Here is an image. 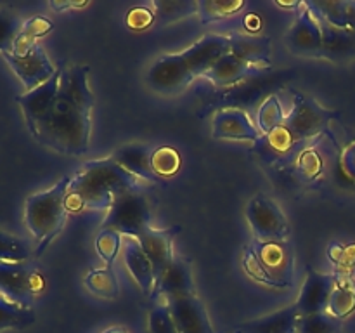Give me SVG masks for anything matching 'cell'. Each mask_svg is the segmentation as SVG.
I'll return each instance as SVG.
<instances>
[{
	"label": "cell",
	"mask_w": 355,
	"mask_h": 333,
	"mask_svg": "<svg viewBox=\"0 0 355 333\" xmlns=\"http://www.w3.org/2000/svg\"><path fill=\"white\" fill-rule=\"evenodd\" d=\"M59 90L44 120L30 132L40 144L69 156L87 153L92 127L94 94L89 89V66L61 65Z\"/></svg>",
	"instance_id": "cell-1"
},
{
	"label": "cell",
	"mask_w": 355,
	"mask_h": 333,
	"mask_svg": "<svg viewBox=\"0 0 355 333\" xmlns=\"http://www.w3.org/2000/svg\"><path fill=\"white\" fill-rule=\"evenodd\" d=\"M127 191H141L135 176L118 165L113 158L92 160L82 166L71 179L68 191V210L85 208H111L114 198Z\"/></svg>",
	"instance_id": "cell-2"
},
{
	"label": "cell",
	"mask_w": 355,
	"mask_h": 333,
	"mask_svg": "<svg viewBox=\"0 0 355 333\" xmlns=\"http://www.w3.org/2000/svg\"><path fill=\"white\" fill-rule=\"evenodd\" d=\"M73 177L64 176L47 191L35 193L24 203V222L37 239L35 257L45 252L52 239L62 231L68 217V191Z\"/></svg>",
	"instance_id": "cell-3"
},
{
	"label": "cell",
	"mask_w": 355,
	"mask_h": 333,
	"mask_svg": "<svg viewBox=\"0 0 355 333\" xmlns=\"http://www.w3.org/2000/svg\"><path fill=\"white\" fill-rule=\"evenodd\" d=\"M246 273L269 287H291L295 273L293 248L286 241H269L246 248L243 259Z\"/></svg>",
	"instance_id": "cell-4"
},
{
	"label": "cell",
	"mask_w": 355,
	"mask_h": 333,
	"mask_svg": "<svg viewBox=\"0 0 355 333\" xmlns=\"http://www.w3.org/2000/svg\"><path fill=\"white\" fill-rule=\"evenodd\" d=\"M151 207L141 191H127L114 198L110 214L104 219L103 229H113L121 236L137 239L142 232L151 229Z\"/></svg>",
	"instance_id": "cell-5"
},
{
	"label": "cell",
	"mask_w": 355,
	"mask_h": 333,
	"mask_svg": "<svg viewBox=\"0 0 355 333\" xmlns=\"http://www.w3.org/2000/svg\"><path fill=\"white\" fill-rule=\"evenodd\" d=\"M44 290L45 278L33 264L0 262V293L31 307V302Z\"/></svg>",
	"instance_id": "cell-6"
},
{
	"label": "cell",
	"mask_w": 355,
	"mask_h": 333,
	"mask_svg": "<svg viewBox=\"0 0 355 333\" xmlns=\"http://www.w3.org/2000/svg\"><path fill=\"white\" fill-rule=\"evenodd\" d=\"M246 217L260 243L284 241L290 234V224L281 208L266 196H255L250 201Z\"/></svg>",
	"instance_id": "cell-7"
},
{
	"label": "cell",
	"mask_w": 355,
	"mask_h": 333,
	"mask_svg": "<svg viewBox=\"0 0 355 333\" xmlns=\"http://www.w3.org/2000/svg\"><path fill=\"white\" fill-rule=\"evenodd\" d=\"M194 78L196 76L193 75L182 54L162 56L148 71V85L166 96L182 92Z\"/></svg>",
	"instance_id": "cell-8"
},
{
	"label": "cell",
	"mask_w": 355,
	"mask_h": 333,
	"mask_svg": "<svg viewBox=\"0 0 355 333\" xmlns=\"http://www.w3.org/2000/svg\"><path fill=\"white\" fill-rule=\"evenodd\" d=\"M329 117H331V113L324 110L318 101H314L309 96L297 94L293 111L288 114L283 125L290 130L295 141L298 142L319 134L326 127Z\"/></svg>",
	"instance_id": "cell-9"
},
{
	"label": "cell",
	"mask_w": 355,
	"mask_h": 333,
	"mask_svg": "<svg viewBox=\"0 0 355 333\" xmlns=\"http://www.w3.org/2000/svg\"><path fill=\"white\" fill-rule=\"evenodd\" d=\"M2 58L6 59L7 65L10 66L17 78L24 83L28 90H33L37 87L44 85L45 82L52 78L58 71L51 62L49 56L45 54L44 47L40 44L35 45L28 54L14 56L10 52H2Z\"/></svg>",
	"instance_id": "cell-10"
},
{
	"label": "cell",
	"mask_w": 355,
	"mask_h": 333,
	"mask_svg": "<svg viewBox=\"0 0 355 333\" xmlns=\"http://www.w3.org/2000/svg\"><path fill=\"white\" fill-rule=\"evenodd\" d=\"M286 45L293 54L304 58H321L322 56V33L309 7L300 3L293 28L286 35Z\"/></svg>",
	"instance_id": "cell-11"
},
{
	"label": "cell",
	"mask_w": 355,
	"mask_h": 333,
	"mask_svg": "<svg viewBox=\"0 0 355 333\" xmlns=\"http://www.w3.org/2000/svg\"><path fill=\"white\" fill-rule=\"evenodd\" d=\"M179 333H215L208 312L194 293L166 298Z\"/></svg>",
	"instance_id": "cell-12"
},
{
	"label": "cell",
	"mask_w": 355,
	"mask_h": 333,
	"mask_svg": "<svg viewBox=\"0 0 355 333\" xmlns=\"http://www.w3.org/2000/svg\"><path fill=\"white\" fill-rule=\"evenodd\" d=\"M180 228H170V229H148L142 232L137 238L139 245L144 250L148 259L151 260L153 271H155V284L162 280L165 271L168 269L170 264L173 262L172 253V241L175 234H179Z\"/></svg>",
	"instance_id": "cell-13"
},
{
	"label": "cell",
	"mask_w": 355,
	"mask_h": 333,
	"mask_svg": "<svg viewBox=\"0 0 355 333\" xmlns=\"http://www.w3.org/2000/svg\"><path fill=\"white\" fill-rule=\"evenodd\" d=\"M336 281H338V278L335 274H322L315 273V271H309L307 280H305L300 297L297 300L300 316L326 312L329 297H331L333 290L336 287Z\"/></svg>",
	"instance_id": "cell-14"
},
{
	"label": "cell",
	"mask_w": 355,
	"mask_h": 333,
	"mask_svg": "<svg viewBox=\"0 0 355 333\" xmlns=\"http://www.w3.org/2000/svg\"><path fill=\"white\" fill-rule=\"evenodd\" d=\"M59 80H61V68H58L55 75L49 82H45L44 85L37 87L33 90H28V92L16 97V103L23 110L24 120H26L28 130L30 132L44 120L45 114L51 110L52 103H54L55 96H58Z\"/></svg>",
	"instance_id": "cell-15"
},
{
	"label": "cell",
	"mask_w": 355,
	"mask_h": 333,
	"mask_svg": "<svg viewBox=\"0 0 355 333\" xmlns=\"http://www.w3.org/2000/svg\"><path fill=\"white\" fill-rule=\"evenodd\" d=\"M227 52H231V40L229 37H222V35H207L186 49L182 58L186 59L187 66L191 68L194 76H205V73Z\"/></svg>",
	"instance_id": "cell-16"
},
{
	"label": "cell",
	"mask_w": 355,
	"mask_h": 333,
	"mask_svg": "<svg viewBox=\"0 0 355 333\" xmlns=\"http://www.w3.org/2000/svg\"><path fill=\"white\" fill-rule=\"evenodd\" d=\"M211 127H214L211 128L214 139H250V141L260 139V130L241 110L218 111Z\"/></svg>",
	"instance_id": "cell-17"
},
{
	"label": "cell",
	"mask_w": 355,
	"mask_h": 333,
	"mask_svg": "<svg viewBox=\"0 0 355 333\" xmlns=\"http://www.w3.org/2000/svg\"><path fill=\"white\" fill-rule=\"evenodd\" d=\"M193 293V271L191 264L184 259H173L168 269L162 276V280L155 284L151 298H158L163 295L165 298L177 297V295Z\"/></svg>",
	"instance_id": "cell-18"
},
{
	"label": "cell",
	"mask_w": 355,
	"mask_h": 333,
	"mask_svg": "<svg viewBox=\"0 0 355 333\" xmlns=\"http://www.w3.org/2000/svg\"><path fill=\"white\" fill-rule=\"evenodd\" d=\"M151 155L153 151L146 144H128L123 148L116 149L111 158L123 166L127 172L135 176L137 179L149 180V182H156L159 179L151 166Z\"/></svg>",
	"instance_id": "cell-19"
},
{
	"label": "cell",
	"mask_w": 355,
	"mask_h": 333,
	"mask_svg": "<svg viewBox=\"0 0 355 333\" xmlns=\"http://www.w3.org/2000/svg\"><path fill=\"white\" fill-rule=\"evenodd\" d=\"M300 311L297 304L241 325L238 333H297Z\"/></svg>",
	"instance_id": "cell-20"
},
{
	"label": "cell",
	"mask_w": 355,
	"mask_h": 333,
	"mask_svg": "<svg viewBox=\"0 0 355 333\" xmlns=\"http://www.w3.org/2000/svg\"><path fill=\"white\" fill-rule=\"evenodd\" d=\"M253 69H257V66L250 65V62H246L245 59L232 54V52H227V54L222 56V58L205 73V76H207L214 85L225 87L245 80L246 76L252 75Z\"/></svg>",
	"instance_id": "cell-21"
},
{
	"label": "cell",
	"mask_w": 355,
	"mask_h": 333,
	"mask_svg": "<svg viewBox=\"0 0 355 333\" xmlns=\"http://www.w3.org/2000/svg\"><path fill=\"white\" fill-rule=\"evenodd\" d=\"M314 17L315 21H318L319 28H321L322 56H324V58L335 59V61L355 58V33H350V31L345 30H338V28L328 24L324 19L315 16V14Z\"/></svg>",
	"instance_id": "cell-22"
},
{
	"label": "cell",
	"mask_w": 355,
	"mask_h": 333,
	"mask_svg": "<svg viewBox=\"0 0 355 333\" xmlns=\"http://www.w3.org/2000/svg\"><path fill=\"white\" fill-rule=\"evenodd\" d=\"M125 264L141 290L146 295H151L155 290V271H153L151 260L148 259L137 239L135 241L127 239L125 243Z\"/></svg>",
	"instance_id": "cell-23"
},
{
	"label": "cell",
	"mask_w": 355,
	"mask_h": 333,
	"mask_svg": "<svg viewBox=\"0 0 355 333\" xmlns=\"http://www.w3.org/2000/svg\"><path fill=\"white\" fill-rule=\"evenodd\" d=\"M305 6L331 26L355 33V2H305Z\"/></svg>",
	"instance_id": "cell-24"
},
{
	"label": "cell",
	"mask_w": 355,
	"mask_h": 333,
	"mask_svg": "<svg viewBox=\"0 0 355 333\" xmlns=\"http://www.w3.org/2000/svg\"><path fill=\"white\" fill-rule=\"evenodd\" d=\"M37 319L33 307L14 302L7 295L0 293V333L3 330H24Z\"/></svg>",
	"instance_id": "cell-25"
},
{
	"label": "cell",
	"mask_w": 355,
	"mask_h": 333,
	"mask_svg": "<svg viewBox=\"0 0 355 333\" xmlns=\"http://www.w3.org/2000/svg\"><path fill=\"white\" fill-rule=\"evenodd\" d=\"M54 24H52L51 19L42 16H35L31 19L24 21L23 28H21L19 35L16 37L12 44V51L10 54L14 56H24L38 44V38L45 37L47 33H51Z\"/></svg>",
	"instance_id": "cell-26"
},
{
	"label": "cell",
	"mask_w": 355,
	"mask_h": 333,
	"mask_svg": "<svg viewBox=\"0 0 355 333\" xmlns=\"http://www.w3.org/2000/svg\"><path fill=\"white\" fill-rule=\"evenodd\" d=\"M231 40V52L245 59L250 65L262 68V61H266L269 56V42L266 38L246 37V35L232 33L229 35Z\"/></svg>",
	"instance_id": "cell-27"
},
{
	"label": "cell",
	"mask_w": 355,
	"mask_h": 333,
	"mask_svg": "<svg viewBox=\"0 0 355 333\" xmlns=\"http://www.w3.org/2000/svg\"><path fill=\"white\" fill-rule=\"evenodd\" d=\"M354 311H355V287L352 284V281L342 278V280L336 281V287L335 290H333L331 297H329L326 312H328L329 316H333V318L342 321V319L349 318Z\"/></svg>",
	"instance_id": "cell-28"
},
{
	"label": "cell",
	"mask_w": 355,
	"mask_h": 333,
	"mask_svg": "<svg viewBox=\"0 0 355 333\" xmlns=\"http://www.w3.org/2000/svg\"><path fill=\"white\" fill-rule=\"evenodd\" d=\"M85 287L89 288L94 295L103 298H116L118 293H120V284H118L113 266H107V264L104 269L90 271V273L87 274Z\"/></svg>",
	"instance_id": "cell-29"
},
{
	"label": "cell",
	"mask_w": 355,
	"mask_h": 333,
	"mask_svg": "<svg viewBox=\"0 0 355 333\" xmlns=\"http://www.w3.org/2000/svg\"><path fill=\"white\" fill-rule=\"evenodd\" d=\"M245 7L241 0H201L198 2V16L201 23H214L234 16Z\"/></svg>",
	"instance_id": "cell-30"
},
{
	"label": "cell",
	"mask_w": 355,
	"mask_h": 333,
	"mask_svg": "<svg viewBox=\"0 0 355 333\" xmlns=\"http://www.w3.org/2000/svg\"><path fill=\"white\" fill-rule=\"evenodd\" d=\"M151 7L159 24L172 23L180 17L198 12V2H193V0H156L151 3Z\"/></svg>",
	"instance_id": "cell-31"
},
{
	"label": "cell",
	"mask_w": 355,
	"mask_h": 333,
	"mask_svg": "<svg viewBox=\"0 0 355 333\" xmlns=\"http://www.w3.org/2000/svg\"><path fill=\"white\" fill-rule=\"evenodd\" d=\"M30 259L31 250L26 241L6 231H0V262L28 264Z\"/></svg>",
	"instance_id": "cell-32"
},
{
	"label": "cell",
	"mask_w": 355,
	"mask_h": 333,
	"mask_svg": "<svg viewBox=\"0 0 355 333\" xmlns=\"http://www.w3.org/2000/svg\"><path fill=\"white\" fill-rule=\"evenodd\" d=\"M342 328V321L328 312L319 314L300 316L297 325V333H338Z\"/></svg>",
	"instance_id": "cell-33"
},
{
	"label": "cell",
	"mask_w": 355,
	"mask_h": 333,
	"mask_svg": "<svg viewBox=\"0 0 355 333\" xmlns=\"http://www.w3.org/2000/svg\"><path fill=\"white\" fill-rule=\"evenodd\" d=\"M284 120H286V117H284L279 99L276 96H270L259 110V130L263 135L270 134L277 127H281Z\"/></svg>",
	"instance_id": "cell-34"
},
{
	"label": "cell",
	"mask_w": 355,
	"mask_h": 333,
	"mask_svg": "<svg viewBox=\"0 0 355 333\" xmlns=\"http://www.w3.org/2000/svg\"><path fill=\"white\" fill-rule=\"evenodd\" d=\"M23 28V21L16 12L0 9V54L12 51V44Z\"/></svg>",
	"instance_id": "cell-35"
},
{
	"label": "cell",
	"mask_w": 355,
	"mask_h": 333,
	"mask_svg": "<svg viewBox=\"0 0 355 333\" xmlns=\"http://www.w3.org/2000/svg\"><path fill=\"white\" fill-rule=\"evenodd\" d=\"M151 166L156 176L170 177L180 169V156L173 148H159L153 151Z\"/></svg>",
	"instance_id": "cell-36"
},
{
	"label": "cell",
	"mask_w": 355,
	"mask_h": 333,
	"mask_svg": "<svg viewBox=\"0 0 355 333\" xmlns=\"http://www.w3.org/2000/svg\"><path fill=\"white\" fill-rule=\"evenodd\" d=\"M121 246V234L113 229H103L96 238V248L99 255L103 257L107 266H113L114 257L118 255Z\"/></svg>",
	"instance_id": "cell-37"
},
{
	"label": "cell",
	"mask_w": 355,
	"mask_h": 333,
	"mask_svg": "<svg viewBox=\"0 0 355 333\" xmlns=\"http://www.w3.org/2000/svg\"><path fill=\"white\" fill-rule=\"evenodd\" d=\"M149 333H179L168 304H158L149 312Z\"/></svg>",
	"instance_id": "cell-38"
},
{
	"label": "cell",
	"mask_w": 355,
	"mask_h": 333,
	"mask_svg": "<svg viewBox=\"0 0 355 333\" xmlns=\"http://www.w3.org/2000/svg\"><path fill=\"white\" fill-rule=\"evenodd\" d=\"M155 10L151 7H135L128 12L127 24L132 30H146L155 21Z\"/></svg>",
	"instance_id": "cell-39"
},
{
	"label": "cell",
	"mask_w": 355,
	"mask_h": 333,
	"mask_svg": "<svg viewBox=\"0 0 355 333\" xmlns=\"http://www.w3.org/2000/svg\"><path fill=\"white\" fill-rule=\"evenodd\" d=\"M85 6H87L85 2H51L52 9L59 10V12H62V10H69V9H82V7Z\"/></svg>",
	"instance_id": "cell-40"
},
{
	"label": "cell",
	"mask_w": 355,
	"mask_h": 333,
	"mask_svg": "<svg viewBox=\"0 0 355 333\" xmlns=\"http://www.w3.org/2000/svg\"><path fill=\"white\" fill-rule=\"evenodd\" d=\"M104 333H128V332L123 328H110V330H106Z\"/></svg>",
	"instance_id": "cell-41"
}]
</instances>
